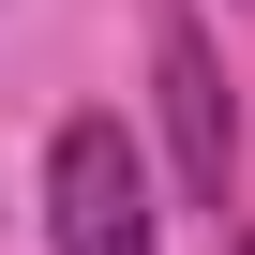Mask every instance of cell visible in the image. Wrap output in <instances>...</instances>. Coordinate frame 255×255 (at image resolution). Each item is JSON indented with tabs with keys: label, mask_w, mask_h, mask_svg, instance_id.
Masks as SVG:
<instances>
[{
	"label": "cell",
	"mask_w": 255,
	"mask_h": 255,
	"mask_svg": "<svg viewBox=\"0 0 255 255\" xmlns=\"http://www.w3.org/2000/svg\"><path fill=\"white\" fill-rule=\"evenodd\" d=\"M45 255H165L150 165H135V135H120L105 105L45 135Z\"/></svg>",
	"instance_id": "obj_1"
},
{
	"label": "cell",
	"mask_w": 255,
	"mask_h": 255,
	"mask_svg": "<svg viewBox=\"0 0 255 255\" xmlns=\"http://www.w3.org/2000/svg\"><path fill=\"white\" fill-rule=\"evenodd\" d=\"M240 15H255V0H240Z\"/></svg>",
	"instance_id": "obj_3"
},
{
	"label": "cell",
	"mask_w": 255,
	"mask_h": 255,
	"mask_svg": "<svg viewBox=\"0 0 255 255\" xmlns=\"http://www.w3.org/2000/svg\"><path fill=\"white\" fill-rule=\"evenodd\" d=\"M240 255H255V240H240Z\"/></svg>",
	"instance_id": "obj_4"
},
{
	"label": "cell",
	"mask_w": 255,
	"mask_h": 255,
	"mask_svg": "<svg viewBox=\"0 0 255 255\" xmlns=\"http://www.w3.org/2000/svg\"><path fill=\"white\" fill-rule=\"evenodd\" d=\"M150 105H165V165H180V195L195 210H225V180H240V105H225V60H210V30L180 15H150Z\"/></svg>",
	"instance_id": "obj_2"
}]
</instances>
